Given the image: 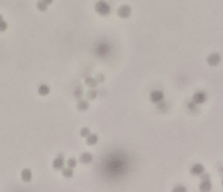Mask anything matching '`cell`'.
<instances>
[{"instance_id":"1","label":"cell","mask_w":223,"mask_h":192,"mask_svg":"<svg viewBox=\"0 0 223 192\" xmlns=\"http://www.w3.org/2000/svg\"><path fill=\"white\" fill-rule=\"evenodd\" d=\"M95 10H96V13L100 14V16H107L110 13V6L106 3V2L99 0L98 3L95 4Z\"/></svg>"},{"instance_id":"2","label":"cell","mask_w":223,"mask_h":192,"mask_svg":"<svg viewBox=\"0 0 223 192\" xmlns=\"http://www.w3.org/2000/svg\"><path fill=\"white\" fill-rule=\"evenodd\" d=\"M130 14H132V7L127 6V4L119 7V10H117V16L121 17V19H127V17H130Z\"/></svg>"},{"instance_id":"3","label":"cell","mask_w":223,"mask_h":192,"mask_svg":"<svg viewBox=\"0 0 223 192\" xmlns=\"http://www.w3.org/2000/svg\"><path fill=\"white\" fill-rule=\"evenodd\" d=\"M162 99H164V93L161 90H153L150 93V100L153 103H160V102H162Z\"/></svg>"},{"instance_id":"4","label":"cell","mask_w":223,"mask_h":192,"mask_svg":"<svg viewBox=\"0 0 223 192\" xmlns=\"http://www.w3.org/2000/svg\"><path fill=\"white\" fill-rule=\"evenodd\" d=\"M219 62H220V55L217 52H213V54H210L208 57V64L210 67H216V65H219Z\"/></svg>"},{"instance_id":"5","label":"cell","mask_w":223,"mask_h":192,"mask_svg":"<svg viewBox=\"0 0 223 192\" xmlns=\"http://www.w3.org/2000/svg\"><path fill=\"white\" fill-rule=\"evenodd\" d=\"M192 100H194V103H196V105L205 103V100H206V93H203V92H196V93L194 95V98H192Z\"/></svg>"},{"instance_id":"6","label":"cell","mask_w":223,"mask_h":192,"mask_svg":"<svg viewBox=\"0 0 223 192\" xmlns=\"http://www.w3.org/2000/svg\"><path fill=\"white\" fill-rule=\"evenodd\" d=\"M52 167L55 170H62L64 168V154H59L57 158L52 161Z\"/></svg>"},{"instance_id":"7","label":"cell","mask_w":223,"mask_h":192,"mask_svg":"<svg viewBox=\"0 0 223 192\" xmlns=\"http://www.w3.org/2000/svg\"><path fill=\"white\" fill-rule=\"evenodd\" d=\"M31 177H33L31 170H28V168L23 170V172H21V179H23V181H24V182H30V181H31Z\"/></svg>"},{"instance_id":"8","label":"cell","mask_w":223,"mask_h":192,"mask_svg":"<svg viewBox=\"0 0 223 192\" xmlns=\"http://www.w3.org/2000/svg\"><path fill=\"white\" fill-rule=\"evenodd\" d=\"M199 188H201V191H210L212 184H210V181H209V178H203V181L201 182Z\"/></svg>"},{"instance_id":"9","label":"cell","mask_w":223,"mask_h":192,"mask_svg":"<svg viewBox=\"0 0 223 192\" xmlns=\"http://www.w3.org/2000/svg\"><path fill=\"white\" fill-rule=\"evenodd\" d=\"M203 171H205V168H203V165H201V164H195V165L191 168V172L194 174V175H201V174H203Z\"/></svg>"},{"instance_id":"10","label":"cell","mask_w":223,"mask_h":192,"mask_svg":"<svg viewBox=\"0 0 223 192\" xmlns=\"http://www.w3.org/2000/svg\"><path fill=\"white\" fill-rule=\"evenodd\" d=\"M92 160H93V157H92L91 153H84V154H80V163L89 164V163H92Z\"/></svg>"},{"instance_id":"11","label":"cell","mask_w":223,"mask_h":192,"mask_svg":"<svg viewBox=\"0 0 223 192\" xmlns=\"http://www.w3.org/2000/svg\"><path fill=\"white\" fill-rule=\"evenodd\" d=\"M96 143H98V136L89 133L88 136H86V144H88V146H95Z\"/></svg>"},{"instance_id":"12","label":"cell","mask_w":223,"mask_h":192,"mask_svg":"<svg viewBox=\"0 0 223 192\" xmlns=\"http://www.w3.org/2000/svg\"><path fill=\"white\" fill-rule=\"evenodd\" d=\"M38 93H40L41 96H45L50 93V88H48L47 85H40V88H38Z\"/></svg>"},{"instance_id":"13","label":"cell","mask_w":223,"mask_h":192,"mask_svg":"<svg viewBox=\"0 0 223 192\" xmlns=\"http://www.w3.org/2000/svg\"><path fill=\"white\" fill-rule=\"evenodd\" d=\"M62 175L64 177H66V178H71L73 175V172H72V168H62Z\"/></svg>"},{"instance_id":"14","label":"cell","mask_w":223,"mask_h":192,"mask_svg":"<svg viewBox=\"0 0 223 192\" xmlns=\"http://www.w3.org/2000/svg\"><path fill=\"white\" fill-rule=\"evenodd\" d=\"M78 107H79V110H86L89 107V103L86 100H80L79 103H78Z\"/></svg>"},{"instance_id":"15","label":"cell","mask_w":223,"mask_h":192,"mask_svg":"<svg viewBox=\"0 0 223 192\" xmlns=\"http://www.w3.org/2000/svg\"><path fill=\"white\" fill-rule=\"evenodd\" d=\"M86 85L91 86V88H95L96 85H98V82H96V79H92V78H86Z\"/></svg>"},{"instance_id":"16","label":"cell","mask_w":223,"mask_h":192,"mask_svg":"<svg viewBox=\"0 0 223 192\" xmlns=\"http://www.w3.org/2000/svg\"><path fill=\"white\" fill-rule=\"evenodd\" d=\"M37 7H38L40 11H45L47 10V4H45L43 0H40V2H37Z\"/></svg>"},{"instance_id":"17","label":"cell","mask_w":223,"mask_h":192,"mask_svg":"<svg viewBox=\"0 0 223 192\" xmlns=\"http://www.w3.org/2000/svg\"><path fill=\"white\" fill-rule=\"evenodd\" d=\"M7 30V23L4 21V20H0V33H3Z\"/></svg>"},{"instance_id":"18","label":"cell","mask_w":223,"mask_h":192,"mask_svg":"<svg viewBox=\"0 0 223 192\" xmlns=\"http://www.w3.org/2000/svg\"><path fill=\"white\" fill-rule=\"evenodd\" d=\"M66 164H68V167H69V168H73V167L76 165V160H75V158H69Z\"/></svg>"},{"instance_id":"19","label":"cell","mask_w":223,"mask_h":192,"mask_svg":"<svg viewBox=\"0 0 223 192\" xmlns=\"http://www.w3.org/2000/svg\"><path fill=\"white\" fill-rule=\"evenodd\" d=\"M89 133H91V131H89V129H88V127H84V129L80 130V136H82V137H86Z\"/></svg>"},{"instance_id":"20","label":"cell","mask_w":223,"mask_h":192,"mask_svg":"<svg viewBox=\"0 0 223 192\" xmlns=\"http://www.w3.org/2000/svg\"><path fill=\"white\" fill-rule=\"evenodd\" d=\"M88 98H91V99H95V98H96V92H95V90H92V89H91V90L88 92Z\"/></svg>"},{"instance_id":"21","label":"cell","mask_w":223,"mask_h":192,"mask_svg":"<svg viewBox=\"0 0 223 192\" xmlns=\"http://www.w3.org/2000/svg\"><path fill=\"white\" fill-rule=\"evenodd\" d=\"M105 81V76L103 75H99V76H96V82H103Z\"/></svg>"},{"instance_id":"22","label":"cell","mask_w":223,"mask_h":192,"mask_svg":"<svg viewBox=\"0 0 223 192\" xmlns=\"http://www.w3.org/2000/svg\"><path fill=\"white\" fill-rule=\"evenodd\" d=\"M174 191H175V192H181V191H182L184 192V191H185V188H184V186H177Z\"/></svg>"},{"instance_id":"23","label":"cell","mask_w":223,"mask_h":192,"mask_svg":"<svg viewBox=\"0 0 223 192\" xmlns=\"http://www.w3.org/2000/svg\"><path fill=\"white\" fill-rule=\"evenodd\" d=\"M43 2H44V3L47 4V6H48V4H51V3H52V0H43Z\"/></svg>"},{"instance_id":"24","label":"cell","mask_w":223,"mask_h":192,"mask_svg":"<svg viewBox=\"0 0 223 192\" xmlns=\"http://www.w3.org/2000/svg\"><path fill=\"white\" fill-rule=\"evenodd\" d=\"M0 20H3V17H2V14H0Z\"/></svg>"}]
</instances>
